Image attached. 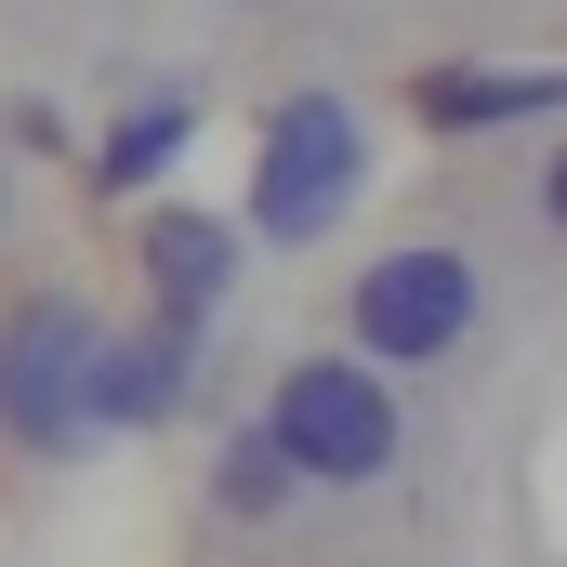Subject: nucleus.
<instances>
[{
    "label": "nucleus",
    "instance_id": "f257e3e1",
    "mask_svg": "<svg viewBox=\"0 0 567 567\" xmlns=\"http://www.w3.org/2000/svg\"><path fill=\"white\" fill-rule=\"evenodd\" d=\"M265 449H278L303 488H370L396 462V383L370 357H303V370H278V396H265Z\"/></svg>",
    "mask_w": 567,
    "mask_h": 567
},
{
    "label": "nucleus",
    "instance_id": "f03ea898",
    "mask_svg": "<svg viewBox=\"0 0 567 567\" xmlns=\"http://www.w3.org/2000/svg\"><path fill=\"white\" fill-rule=\"evenodd\" d=\"M357 185H370V133H357V106L343 93H290L278 120H265V172H251V238H330L343 212H357Z\"/></svg>",
    "mask_w": 567,
    "mask_h": 567
},
{
    "label": "nucleus",
    "instance_id": "7ed1b4c3",
    "mask_svg": "<svg viewBox=\"0 0 567 567\" xmlns=\"http://www.w3.org/2000/svg\"><path fill=\"white\" fill-rule=\"evenodd\" d=\"M80 370H93V317H80L66 290H40V303L0 330V435L40 449V462H80V449H93Z\"/></svg>",
    "mask_w": 567,
    "mask_h": 567
},
{
    "label": "nucleus",
    "instance_id": "20e7f679",
    "mask_svg": "<svg viewBox=\"0 0 567 567\" xmlns=\"http://www.w3.org/2000/svg\"><path fill=\"white\" fill-rule=\"evenodd\" d=\"M475 330V265L449 251V238H410V251H383L370 278H357V357L370 370H423Z\"/></svg>",
    "mask_w": 567,
    "mask_h": 567
},
{
    "label": "nucleus",
    "instance_id": "39448f33",
    "mask_svg": "<svg viewBox=\"0 0 567 567\" xmlns=\"http://www.w3.org/2000/svg\"><path fill=\"white\" fill-rule=\"evenodd\" d=\"M185 383H198V330H185V317H158V330H93L80 410H93V435L106 423H172Z\"/></svg>",
    "mask_w": 567,
    "mask_h": 567
},
{
    "label": "nucleus",
    "instance_id": "423d86ee",
    "mask_svg": "<svg viewBox=\"0 0 567 567\" xmlns=\"http://www.w3.org/2000/svg\"><path fill=\"white\" fill-rule=\"evenodd\" d=\"M410 106L435 133H515V120H555V66H423Z\"/></svg>",
    "mask_w": 567,
    "mask_h": 567
},
{
    "label": "nucleus",
    "instance_id": "0eeeda50",
    "mask_svg": "<svg viewBox=\"0 0 567 567\" xmlns=\"http://www.w3.org/2000/svg\"><path fill=\"white\" fill-rule=\"evenodd\" d=\"M145 278H158V317H212L225 290H238V225H212V212H158L145 225Z\"/></svg>",
    "mask_w": 567,
    "mask_h": 567
},
{
    "label": "nucleus",
    "instance_id": "6e6552de",
    "mask_svg": "<svg viewBox=\"0 0 567 567\" xmlns=\"http://www.w3.org/2000/svg\"><path fill=\"white\" fill-rule=\"evenodd\" d=\"M172 158H185V106H145V120H120V133L93 145V185L120 198V185H158Z\"/></svg>",
    "mask_w": 567,
    "mask_h": 567
},
{
    "label": "nucleus",
    "instance_id": "1a4fd4ad",
    "mask_svg": "<svg viewBox=\"0 0 567 567\" xmlns=\"http://www.w3.org/2000/svg\"><path fill=\"white\" fill-rule=\"evenodd\" d=\"M290 488H303V475H290V462L265 449V435H238V449H225V515L278 528V515H290Z\"/></svg>",
    "mask_w": 567,
    "mask_h": 567
}]
</instances>
